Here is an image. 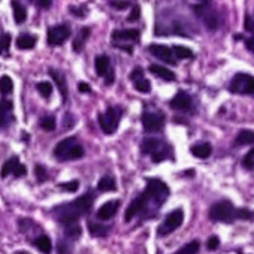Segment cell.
<instances>
[{
    "mask_svg": "<svg viewBox=\"0 0 254 254\" xmlns=\"http://www.w3.org/2000/svg\"><path fill=\"white\" fill-rule=\"evenodd\" d=\"M121 115H123V109L118 106H109L106 112L99 114V124L102 132L106 135H112L118 129Z\"/></svg>",
    "mask_w": 254,
    "mask_h": 254,
    "instance_id": "obj_6",
    "label": "cell"
},
{
    "mask_svg": "<svg viewBox=\"0 0 254 254\" xmlns=\"http://www.w3.org/2000/svg\"><path fill=\"white\" fill-rule=\"evenodd\" d=\"M138 39H139V30H136V29L112 32V45L114 47H120L123 42H136Z\"/></svg>",
    "mask_w": 254,
    "mask_h": 254,
    "instance_id": "obj_15",
    "label": "cell"
},
{
    "mask_svg": "<svg viewBox=\"0 0 254 254\" xmlns=\"http://www.w3.org/2000/svg\"><path fill=\"white\" fill-rule=\"evenodd\" d=\"M90 33H91V30H90L88 27H84V29H81V30H79L78 36L75 38V41H73V44H72V48H73V51H75V53L82 51V48H84V45H85L87 39L90 38Z\"/></svg>",
    "mask_w": 254,
    "mask_h": 254,
    "instance_id": "obj_24",
    "label": "cell"
},
{
    "mask_svg": "<svg viewBox=\"0 0 254 254\" xmlns=\"http://www.w3.org/2000/svg\"><path fill=\"white\" fill-rule=\"evenodd\" d=\"M191 154L197 159H208L212 153V147L208 142H202V144H196L190 148Z\"/></svg>",
    "mask_w": 254,
    "mask_h": 254,
    "instance_id": "obj_23",
    "label": "cell"
},
{
    "mask_svg": "<svg viewBox=\"0 0 254 254\" xmlns=\"http://www.w3.org/2000/svg\"><path fill=\"white\" fill-rule=\"evenodd\" d=\"M244 27H245V30H247V32H250V33H253V35H254V17L247 15V17H245Z\"/></svg>",
    "mask_w": 254,
    "mask_h": 254,
    "instance_id": "obj_45",
    "label": "cell"
},
{
    "mask_svg": "<svg viewBox=\"0 0 254 254\" xmlns=\"http://www.w3.org/2000/svg\"><path fill=\"white\" fill-rule=\"evenodd\" d=\"M163 124H165V115H162L159 112H144L142 114V126H144L145 132H150V133L160 132Z\"/></svg>",
    "mask_w": 254,
    "mask_h": 254,
    "instance_id": "obj_12",
    "label": "cell"
},
{
    "mask_svg": "<svg viewBox=\"0 0 254 254\" xmlns=\"http://www.w3.org/2000/svg\"><path fill=\"white\" fill-rule=\"evenodd\" d=\"M57 251H59V254H66L67 253V248H66V245L64 244H59V247H57Z\"/></svg>",
    "mask_w": 254,
    "mask_h": 254,
    "instance_id": "obj_48",
    "label": "cell"
},
{
    "mask_svg": "<svg viewBox=\"0 0 254 254\" xmlns=\"http://www.w3.org/2000/svg\"><path fill=\"white\" fill-rule=\"evenodd\" d=\"M36 88H38V91L41 93V96L45 97V99H48V97L53 94V85H51V82H48V81L39 82V84L36 85Z\"/></svg>",
    "mask_w": 254,
    "mask_h": 254,
    "instance_id": "obj_36",
    "label": "cell"
},
{
    "mask_svg": "<svg viewBox=\"0 0 254 254\" xmlns=\"http://www.w3.org/2000/svg\"><path fill=\"white\" fill-rule=\"evenodd\" d=\"M199 248H200V244L199 241H191L186 245H183L177 253L174 254H197L199 253Z\"/></svg>",
    "mask_w": 254,
    "mask_h": 254,
    "instance_id": "obj_30",
    "label": "cell"
},
{
    "mask_svg": "<svg viewBox=\"0 0 254 254\" xmlns=\"http://www.w3.org/2000/svg\"><path fill=\"white\" fill-rule=\"evenodd\" d=\"M12 11H14V20L17 24H23L27 18L26 8L18 2V0H12Z\"/></svg>",
    "mask_w": 254,
    "mask_h": 254,
    "instance_id": "obj_26",
    "label": "cell"
},
{
    "mask_svg": "<svg viewBox=\"0 0 254 254\" xmlns=\"http://www.w3.org/2000/svg\"><path fill=\"white\" fill-rule=\"evenodd\" d=\"M209 218L212 221H218V223H233L236 220H254V212L245 208H235L233 203L227 199L220 200L217 203H214L209 208Z\"/></svg>",
    "mask_w": 254,
    "mask_h": 254,
    "instance_id": "obj_3",
    "label": "cell"
},
{
    "mask_svg": "<svg viewBox=\"0 0 254 254\" xmlns=\"http://www.w3.org/2000/svg\"><path fill=\"white\" fill-rule=\"evenodd\" d=\"M148 53L151 56H154L156 59L168 63V64H177V57L174 54V51L166 47V45H162V44H151L148 47Z\"/></svg>",
    "mask_w": 254,
    "mask_h": 254,
    "instance_id": "obj_14",
    "label": "cell"
},
{
    "mask_svg": "<svg viewBox=\"0 0 254 254\" xmlns=\"http://www.w3.org/2000/svg\"><path fill=\"white\" fill-rule=\"evenodd\" d=\"M39 126L41 129L45 130V132H51L56 129V118L53 115H45L41 121H39Z\"/></svg>",
    "mask_w": 254,
    "mask_h": 254,
    "instance_id": "obj_33",
    "label": "cell"
},
{
    "mask_svg": "<svg viewBox=\"0 0 254 254\" xmlns=\"http://www.w3.org/2000/svg\"><path fill=\"white\" fill-rule=\"evenodd\" d=\"M229 91L242 96H254V76L248 73H236L229 84Z\"/></svg>",
    "mask_w": 254,
    "mask_h": 254,
    "instance_id": "obj_8",
    "label": "cell"
},
{
    "mask_svg": "<svg viewBox=\"0 0 254 254\" xmlns=\"http://www.w3.org/2000/svg\"><path fill=\"white\" fill-rule=\"evenodd\" d=\"M32 244L44 254H50L51 250H53V244H51V239L45 235V233H39L35 239H32Z\"/></svg>",
    "mask_w": 254,
    "mask_h": 254,
    "instance_id": "obj_21",
    "label": "cell"
},
{
    "mask_svg": "<svg viewBox=\"0 0 254 254\" xmlns=\"http://www.w3.org/2000/svg\"><path fill=\"white\" fill-rule=\"evenodd\" d=\"M29 2L36 5L39 9H48L53 5V0H29Z\"/></svg>",
    "mask_w": 254,
    "mask_h": 254,
    "instance_id": "obj_42",
    "label": "cell"
},
{
    "mask_svg": "<svg viewBox=\"0 0 254 254\" xmlns=\"http://www.w3.org/2000/svg\"><path fill=\"white\" fill-rule=\"evenodd\" d=\"M60 187H62V190H63V191L75 193V191L78 190V187H79V183H78L76 180H73V181H69V183H64V184H62Z\"/></svg>",
    "mask_w": 254,
    "mask_h": 254,
    "instance_id": "obj_40",
    "label": "cell"
},
{
    "mask_svg": "<svg viewBox=\"0 0 254 254\" xmlns=\"http://www.w3.org/2000/svg\"><path fill=\"white\" fill-rule=\"evenodd\" d=\"M35 175H36V180H38L39 183H44V181L48 180V177H47V169H45L42 165H36V166H35Z\"/></svg>",
    "mask_w": 254,
    "mask_h": 254,
    "instance_id": "obj_38",
    "label": "cell"
},
{
    "mask_svg": "<svg viewBox=\"0 0 254 254\" xmlns=\"http://www.w3.org/2000/svg\"><path fill=\"white\" fill-rule=\"evenodd\" d=\"M15 254H29V253H26V251H17Z\"/></svg>",
    "mask_w": 254,
    "mask_h": 254,
    "instance_id": "obj_50",
    "label": "cell"
},
{
    "mask_svg": "<svg viewBox=\"0 0 254 254\" xmlns=\"http://www.w3.org/2000/svg\"><path fill=\"white\" fill-rule=\"evenodd\" d=\"M70 14H73L75 17H85L88 9L85 6H69Z\"/></svg>",
    "mask_w": 254,
    "mask_h": 254,
    "instance_id": "obj_41",
    "label": "cell"
},
{
    "mask_svg": "<svg viewBox=\"0 0 254 254\" xmlns=\"http://www.w3.org/2000/svg\"><path fill=\"white\" fill-rule=\"evenodd\" d=\"M141 151H142V154L151 156L154 163H160L163 160L174 157L172 147L160 139H156V138H145L141 144Z\"/></svg>",
    "mask_w": 254,
    "mask_h": 254,
    "instance_id": "obj_4",
    "label": "cell"
},
{
    "mask_svg": "<svg viewBox=\"0 0 254 254\" xmlns=\"http://www.w3.org/2000/svg\"><path fill=\"white\" fill-rule=\"evenodd\" d=\"M139 17H141V9H139V6H133V8H132V12H130V15L127 17V21H130V23H136V21L139 20Z\"/></svg>",
    "mask_w": 254,
    "mask_h": 254,
    "instance_id": "obj_43",
    "label": "cell"
},
{
    "mask_svg": "<svg viewBox=\"0 0 254 254\" xmlns=\"http://www.w3.org/2000/svg\"><path fill=\"white\" fill-rule=\"evenodd\" d=\"M172 51H174L175 57H177V59H180V60H184V59H193V51H191V50H189L187 47L175 45V47L172 48Z\"/></svg>",
    "mask_w": 254,
    "mask_h": 254,
    "instance_id": "obj_32",
    "label": "cell"
},
{
    "mask_svg": "<svg viewBox=\"0 0 254 254\" xmlns=\"http://www.w3.org/2000/svg\"><path fill=\"white\" fill-rule=\"evenodd\" d=\"M78 90H79L81 93H90V91H91L90 85L85 84V82H79V84H78Z\"/></svg>",
    "mask_w": 254,
    "mask_h": 254,
    "instance_id": "obj_46",
    "label": "cell"
},
{
    "mask_svg": "<svg viewBox=\"0 0 254 254\" xmlns=\"http://www.w3.org/2000/svg\"><path fill=\"white\" fill-rule=\"evenodd\" d=\"M93 203H94V194L88 191V193L82 194L81 197L75 199L73 202L63 203V205H59L57 208H54V217L63 226L73 224L81 217H84L85 214L90 212Z\"/></svg>",
    "mask_w": 254,
    "mask_h": 254,
    "instance_id": "obj_2",
    "label": "cell"
},
{
    "mask_svg": "<svg viewBox=\"0 0 254 254\" xmlns=\"http://www.w3.org/2000/svg\"><path fill=\"white\" fill-rule=\"evenodd\" d=\"M26 174H27V169L20 162V159L17 156L8 159L5 162V165L2 166V171H0V177H2V178H6L9 175H14L15 178H20V177H24Z\"/></svg>",
    "mask_w": 254,
    "mask_h": 254,
    "instance_id": "obj_10",
    "label": "cell"
},
{
    "mask_svg": "<svg viewBox=\"0 0 254 254\" xmlns=\"http://www.w3.org/2000/svg\"><path fill=\"white\" fill-rule=\"evenodd\" d=\"M130 79L135 85V88L139 91V93H150L151 90V84L150 81L144 76V70L141 67H136L132 73H130Z\"/></svg>",
    "mask_w": 254,
    "mask_h": 254,
    "instance_id": "obj_17",
    "label": "cell"
},
{
    "mask_svg": "<svg viewBox=\"0 0 254 254\" xmlns=\"http://www.w3.org/2000/svg\"><path fill=\"white\" fill-rule=\"evenodd\" d=\"M12 90H14V82H12L11 76L5 75V76L0 78V93H2L3 96H6V94H11Z\"/></svg>",
    "mask_w": 254,
    "mask_h": 254,
    "instance_id": "obj_31",
    "label": "cell"
},
{
    "mask_svg": "<svg viewBox=\"0 0 254 254\" xmlns=\"http://www.w3.org/2000/svg\"><path fill=\"white\" fill-rule=\"evenodd\" d=\"M197 2H199V3H211L212 0H197Z\"/></svg>",
    "mask_w": 254,
    "mask_h": 254,
    "instance_id": "obj_49",
    "label": "cell"
},
{
    "mask_svg": "<svg viewBox=\"0 0 254 254\" xmlns=\"http://www.w3.org/2000/svg\"><path fill=\"white\" fill-rule=\"evenodd\" d=\"M54 156L60 162H67V160H78L84 156V148L79 144L76 136H69L62 139L56 148H54Z\"/></svg>",
    "mask_w": 254,
    "mask_h": 254,
    "instance_id": "obj_5",
    "label": "cell"
},
{
    "mask_svg": "<svg viewBox=\"0 0 254 254\" xmlns=\"http://www.w3.org/2000/svg\"><path fill=\"white\" fill-rule=\"evenodd\" d=\"M120 208V200H109L106 203H103L99 211H97V218L102 220V221H108L111 220L115 214H117V209Z\"/></svg>",
    "mask_w": 254,
    "mask_h": 254,
    "instance_id": "obj_18",
    "label": "cell"
},
{
    "mask_svg": "<svg viewBox=\"0 0 254 254\" xmlns=\"http://www.w3.org/2000/svg\"><path fill=\"white\" fill-rule=\"evenodd\" d=\"M11 111H12V102L0 100V127H6L9 124Z\"/></svg>",
    "mask_w": 254,
    "mask_h": 254,
    "instance_id": "obj_22",
    "label": "cell"
},
{
    "mask_svg": "<svg viewBox=\"0 0 254 254\" xmlns=\"http://www.w3.org/2000/svg\"><path fill=\"white\" fill-rule=\"evenodd\" d=\"M242 166H244L245 169H248V171L254 169V148L250 150V151L245 154V157L242 159Z\"/></svg>",
    "mask_w": 254,
    "mask_h": 254,
    "instance_id": "obj_37",
    "label": "cell"
},
{
    "mask_svg": "<svg viewBox=\"0 0 254 254\" xmlns=\"http://www.w3.org/2000/svg\"><path fill=\"white\" fill-rule=\"evenodd\" d=\"M168 196H169V187L163 181L157 178L147 180L145 190L139 196H136L133 202L129 205V208H127L124 221L129 223L138 215L141 218L154 217L160 209V206L166 202Z\"/></svg>",
    "mask_w": 254,
    "mask_h": 254,
    "instance_id": "obj_1",
    "label": "cell"
},
{
    "mask_svg": "<svg viewBox=\"0 0 254 254\" xmlns=\"http://www.w3.org/2000/svg\"><path fill=\"white\" fill-rule=\"evenodd\" d=\"M251 144H254L253 130H241L235 138V145H251Z\"/></svg>",
    "mask_w": 254,
    "mask_h": 254,
    "instance_id": "obj_28",
    "label": "cell"
},
{
    "mask_svg": "<svg viewBox=\"0 0 254 254\" xmlns=\"http://www.w3.org/2000/svg\"><path fill=\"white\" fill-rule=\"evenodd\" d=\"M11 47V35L9 33H2L0 35V56L8 54Z\"/></svg>",
    "mask_w": 254,
    "mask_h": 254,
    "instance_id": "obj_35",
    "label": "cell"
},
{
    "mask_svg": "<svg viewBox=\"0 0 254 254\" xmlns=\"http://www.w3.org/2000/svg\"><path fill=\"white\" fill-rule=\"evenodd\" d=\"M206 247H208L209 251L217 250V248L220 247V239H218L217 236H211V238L208 239V242H206Z\"/></svg>",
    "mask_w": 254,
    "mask_h": 254,
    "instance_id": "obj_44",
    "label": "cell"
},
{
    "mask_svg": "<svg viewBox=\"0 0 254 254\" xmlns=\"http://www.w3.org/2000/svg\"><path fill=\"white\" fill-rule=\"evenodd\" d=\"M94 67H96V73L99 76H103L106 79L108 85H111L114 82V69L111 66V60L106 54H100L96 57Z\"/></svg>",
    "mask_w": 254,
    "mask_h": 254,
    "instance_id": "obj_11",
    "label": "cell"
},
{
    "mask_svg": "<svg viewBox=\"0 0 254 254\" xmlns=\"http://www.w3.org/2000/svg\"><path fill=\"white\" fill-rule=\"evenodd\" d=\"M245 47H247V50H250V51L254 53V36H251L250 39L245 41Z\"/></svg>",
    "mask_w": 254,
    "mask_h": 254,
    "instance_id": "obj_47",
    "label": "cell"
},
{
    "mask_svg": "<svg viewBox=\"0 0 254 254\" xmlns=\"http://www.w3.org/2000/svg\"><path fill=\"white\" fill-rule=\"evenodd\" d=\"M97 190L102 191V193H108V191H115L117 190V184H115V180L109 175L100 178L99 184H97Z\"/></svg>",
    "mask_w": 254,
    "mask_h": 254,
    "instance_id": "obj_27",
    "label": "cell"
},
{
    "mask_svg": "<svg viewBox=\"0 0 254 254\" xmlns=\"http://www.w3.org/2000/svg\"><path fill=\"white\" fill-rule=\"evenodd\" d=\"M183 221H184V211L181 208H177V209L171 211L165 217L163 223L157 227V236L165 238V236L171 235L172 232H175L177 229L181 227Z\"/></svg>",
    "mask_w": 254,
    "mask_h": 254,
    "instance_id": "obj_7",
    "label": "cell"
},
{
    "mask_svg": "<svg viewBox=\"0 0 254 254\" xmlns=\"http://www.w3.org/2000/svg\"><path fill=\"white\" fill-rule=\"evenodd\" d=\"M66 236L69 238V239H78L79 236H81V233H82V229H81V226L79 224H76V223H73V224H69V226H66Z\"/></svg>",
    "mask_w": 254,
    "mask_h": 254,
    "instance_id": "obj_34",
    "label": "cell"
},
{
    "mask_svg": "<svg viewBox=\"0 0 254 254\" xmlns=\"http://www.w3.org/2000/svg\"><path fill=\"white\" fill-rule=\"evenodd\" d=\"M109 5L117 11H124L130 6V3L126 2V0H109Z\"/></svg>",
    "mask_w": 254,
    "mask_h": 254,
    "instance_id": "obj_39",
    "label": "cell"
},
{
    "mask_svg": "<svg viewBox=\"0 0 254 254\" xmlns=\"http://www.w3.org/2000/svg\"><path fill=\"white\" fill-rule=\"evenodd\" d=\"M36 42H38L36 36H33V35H21L17 39V48L18 50H32V48H35Z\"/></svg>",
    "mask_w": 254,
    "mask_h": 254,
    "instance_id": "obj_25",
    "label": "cell"
},
{
    "mask_svg": "<svg viewBox=\"0 0 254 254\" xmlns=\"http://www.w3.org/2000/svg\"><path fill=\"white\" fill-rule=\"evenodd\" d=\"M171 108H174L177 111H181V112H189L193 108V99H191L190 94H187V91L180 90L175 94V97L171 100Z\"/></svg>",
    "mask_w": 254,
    "mask_h": 254,
    "instance_id": "obj_16",
    "label": "cell"
},
{
    "mask_svg": "<svg viewBox=\"0 0 254 254\" xmlns=\"http://www.w3.org/2000/svg\"><path fill=\"white\" fill-rule=\"evenodd\" d=\"M48 73L54 79V82H56V85H57V88H59V91L62 94V100L66 102V99H67V84H66L64 73L60 72V70H57V69H50Z\"/></svg>",
    "mask_w": 254,
    "mask_h": 254,
    "instance_id": "obj_19",
    "label": "cell"
},
{
    "mask_svg": "<svg viewBox=\"0 0 254 254\" xmlns=\"http://www.w3.org/2000/svg\"><path fill=\"white\" fill-rule=\"evenodd\" d=\"M148 70H150L153 75H156V76H159V78H162L163 81H168V82L177 79V76H175V73H174L172 70H169L168 67L159 66V64H150V66H148Z\"/></svg>",
    "mask_w": 254,
    "mask_h": 254,
    "instance_id": "obj_20",
    "label": "cell"
},
{
    "mask_svg": "<svg viewBox=\"0 0 254 254\" xmlns=\"http://www.w3.org/2000/svg\"><path fill=\"white\" fill-rule=\"evenodd\" d=\"M70 36V29L66 24L54 26L48 30V45L50 47H59L63 45Z\"/></svg>",
    "mask_w": 254,
    "mask_h": 254,
    "instance_id": "obj_13",
    "label": "cell"
},
{
    "mask_svg": "<svg viewBox=\"0 0 254 254\" xmlns=\"http://www.w3.org/2000/svg\"><path fill=\"white\" fill-rule=\"evenodd\" d=\"M193 11L196 14V17L205 24L206 29L209 30H215L220 24V18L217 11L211 6V3H199L193 6Z\"/></svg>",
    "mask_w": 254,
    "mask_h": 254,
    "instance_id": "obj_9",
    "label": "cell"
},
{
    "mask_svg": "<svg viewBox=\"0 0 254 254\" xmlns=\"http://www.w3.org/2000/svg\"><path fill=\"white\" fill-rule=\"evenodd\" d=\"M88 232L90 235L99 238V236H106L109 232V227H106L105 224L96 223V221H88Z\"/></svg>",
    "mask_w": 254,
    "mask_h": 254,
    "instance_id": "obj_29",
    "label": "cell"
}]
</instances>
